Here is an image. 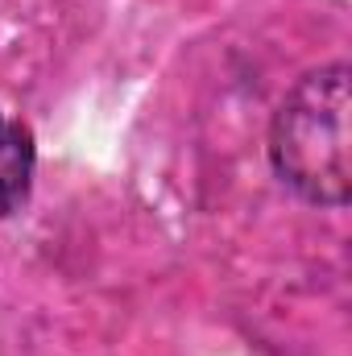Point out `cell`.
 I'll return each instance as SVG.
<instances>
[{"instance_id":"1","label":"cell","mask_w":352,"mask_h":356,"mask_svg":"<svg viewBox=\"0 0 352 356\" xmlns=\"http://www.w3.org/2000/svg\"><path fill=\"white\" fill-rule=\"evenodd\" d=\"M352 71L344 58L303 71L278 99L265 133L273 178L307 207L340 211L352 195Z\"/></svg>"},{"instance_id":"2","label":"cell","mask_w":352,"mask_h":356,"mask_svg":"<svg viewBox=\"0 0 352 356\" xmlns=\"http://www.w3.org/2000/svg\"><path fill=\"white\" fill-rule=\"evenodd\" d=\"M33 175H38V141H33V129L0 108V220L17 216L29 203Z\"/></svg>"}]
</instances>
